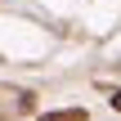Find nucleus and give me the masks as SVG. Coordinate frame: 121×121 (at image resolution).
<instances>
[{"label": "nucleus", "instance_id": "obj_1", "mask_svg": "<svg viewBox=\"0 0 121 121\" xmlns=\"http://www.w3.org/2000/svg\"><path fill=\"white\" fill-rule=\"evenodd\" d=\"M40 121H85V112L81 108H67V112H49V117H40Z\"/></svg>", "mask_w": 121, "mask_h": 121}, {"label": "nucleus", "instance_id": "obj_2", "mask_svg": "<svg viewBox=\"0 0 121 121\" xmlns=\"http://www.w3.org/2000/svg\"><path fill=\"white\" fill-rule=\"evenodd\" d=\"M112 108H121V90H117V94H112Z\"/></svg>", "mask_w": 121, "mask_h": 121}]
</instances>
